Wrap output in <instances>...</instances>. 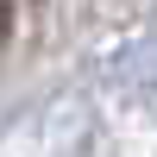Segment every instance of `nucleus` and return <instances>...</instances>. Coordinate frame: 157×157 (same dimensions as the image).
<instances>
[{"label": "nucleus", "instance_id": "obj_1", "mask_svg": "<svg viewBox=\"0 0 157 157\" xmlns=\"http://www.w3.org/2000/svg\"><path fill=\"white\" fill-rule=\"evenodd\" d=\"M13 38V0H0V44Z\"/></svg>", "mask_w": 157, "mask_h": 157}]
</instances>
